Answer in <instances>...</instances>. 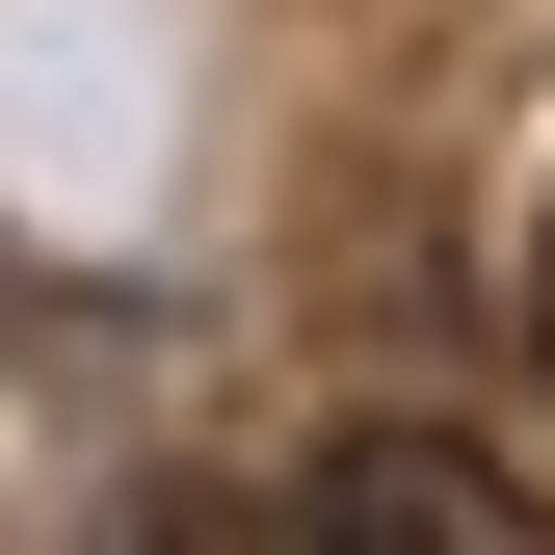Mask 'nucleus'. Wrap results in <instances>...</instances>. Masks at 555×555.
I'll return each instance as SVG.
<instances>
[{"label": "nucleus", "mask_w": 555, "mask_h": 555, "mask_svg": "<svg viewBox=\"0 0 555 555\" xmlns=\"http://www.w3.org/2000/svg\"><path fill=\"white\" fill-rule=\"evenodd\" d=\"M292 503H318V555H555L529 450H476V424H344Z\"/></svg>", "instance_id": "nucleus-1"}, {"label": "nucleus", "mask_w": 555, "mask_h": 555, "mask_svg": "<svg viewBox=\"0 0 555 555\" xmlns=\"http://www.w3.org/2000/svg\"><path fill=\"white\" fill-rule=\"evenodd\" d=\"M529 344H555V264H529Z\"/></svg>", "instance_id": "nucleus-2"}]
</instances>
